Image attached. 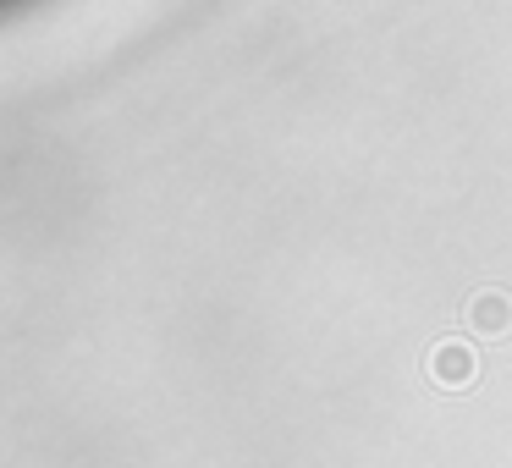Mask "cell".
Segmentation results:
<instances>
[{
    "instance_id": "obj_1",
    "label": "cell",
    "mask_w": 512,
    "mask_h": 468,
    "mask_svg": "<svg viewBox=\"0 0 512 468\" xmlns=\"http://www.w3.org/2000/svg\"><path fill=\"white\" fill-rule=\"evenodd\" d=\"M474 375H479V353L468 342H457V336H441V342L430 347V380L441 391H463V386H474Z\"/></svg>"
},
{
    "instance_id": "obj_2",
    "label": "cell",
    "mask_w": 512,
    "mask_h": 468,
    "mask_svg": "<svg viewBox=\"0 0 512 468\" xmlns=\"http://www.w3.org/2000/svg\"><path fill=\"white\" fill-rule=\"evenodd\" d=\"M463 320H468V331H474V336L501 342V336L512 331V298L501 287H485V292H474V298H468Z\"/></svg>"
}]
</instances>
